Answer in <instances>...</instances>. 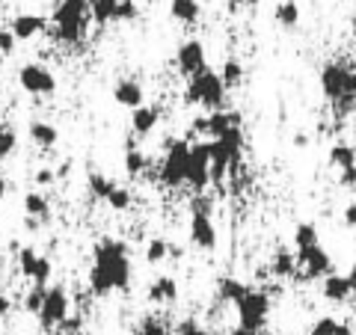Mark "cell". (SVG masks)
I'll return each instance as SVG.
<instances>
[{"label": "cell", "mask_w": 356, "mask_h": 335, "mask_svg": "<svg viewBox=\"0 0 356 335\" xmlns=\"http://www.w3.org/2000/svg\"><path fill=\"white\" fill-rule=\"evenodd\" d=\"M191 142L187 140H166V158L161 163V184L181 187L187 184V163H191Z\"/></svg>", "instance_id": "5"}, {"label": "cell", "mask_w": 356, "mask_h": 335, "mask_svg": "<svg viewBox=\"0 0 356 335\" xmlns=\"http://www.w3.org/2000/svg\"><path fill=\"white\" fill-rule=\"evenodd\" d=\"M9 309H13V300H9V297H0V318H6Z\"/></svg>", "instance_id": "45"}, {"label": "cell", "mask_w": 356, "mask_h": 335, "mask_svg": "<svg viewBox=\"0 0 356 335\" xmlns=\"http://www.w3.org/2000/svg\"><path fill=\"white\" fill-rule=\"evenodd\" d=\"M92 13H89V0H60L54 9V27H57V39L63 44H77L86 36V24Z\"/></svg>", "instance_id": "3"}, {"label": "cell", "mask_w": 356, "mask_h": 335, "mask_svg": "<svg viewBox=\"0 0 356 335\" xmlns=\"http://www.w3.org/2000/svg\"><path fill=\"white\" fill-rule=\"evenodd\" d=\"M0 267H3V261H0Z\"/></svg>", "instance_id": "52"}, {"label": "cell", "mask_w": 356, "mask_h": 335, "mask_svg": "<svg viewBox=\"0 0 356 335\" xmlns=\"http://www.w3.org/2000/svg\"><path fill=\"white\" fill-rule=\"evenodd\" d=\"M217 294H220V300H222V303H241V300L243 297H247L250 294V288L247 285H243V282H238V279H220V282H217Z\"/></svg>", "instance_id": "21"}, {"label": "cell", "mask_w": 356, "mask_h": 335, "mask_svg": "<svg viewBox=\"0 0 356 335\" xmlns=\"http://www.w3.org/2000/svg\"><path fill=\"white\" fill-rule=\"evenodd\" d=\"M30 140L42 149H51V146H57L60 133L54 125H48V122H30Z\"/></svg>", "instance_id": "22"}, {"label": "cell", "mask_w": 356, "mask_h": 335, "mask_svg": "<svg viewBox=\"0 0 356 335\" xmlns=\"http://www.w3.org/2000/svg\"><path fill=\"white\" fill-rule=\"evenodd\" d=\"M211 181V142H196L191 149V163H187V184L193 190H205Z\"/></svg>", "instance_id": "11"}, {"label": "cell", "mask_w": 356, "mask_h": 335, "mask_svg": "<svg viewBox=\"0 0 356 335\" xmlns=\"http://www.w3.org/2000/svg\"><path fill=\"white\" fill-rule=\"evenodd\" d=\"M149 166V158L143 152H137L134 146H128V154H125V170H128V175H140L143 170Z\"/></svg>", "instance_id": "34"}, {"label": "cell", "mask_w": 356, "mask_h": 335, "mask_svg": "<svg viewBox=\"0 0 356 335\" xmlns=\"http://www.w3.org/2000/svg\"><path fill=\"white\" fill-rule=\"evenodd\" d=\"M134 18H137V3H134V0H122L116 21H134Z\"/></svg>", "instance_id": "39"}, {"label": "cell", "mask_w": 356, "mask_h": 335, "mask_svg": "<svg viewBox=\"0 0 356 335\" xmlns=\"http://www.w3.org/2000/svg\"><path fill=\"white\" fill-rule=\"evenodd\" d=\"M175 65H178V72H181L184 77H193L196 74H202L208 65H205V48H202V42H196V39H187L178 44V54H175Z\"/></svg>", "instance_id": "12"}, {"label": "cell", "mask_w": 356, "mask_h": 335, "mask_svg": "<svg viewBox=\"0 0 356 335\" xmlns=\"http://www.w3.org/2000/svg\"><path fill=\"white\" fill-rule=\"evenodd\" d=\"M270 270H273V276H280V279L294 276L297 273V255H291L288 250H280L273 255V261H270Z\"/></svg>", "instance_id": "26"}, {"label": "cell", "mask_w": 356, "mask_h": 335, "mask_svg": "<svg viewBox=\"0 0 356 335\" xmlns=\"http://www.w3.org/2000/svg\"><path fill=\"white\" fill-rule=\"evenodd\" d=\"M158 119H161L158 107H137V110H134V116H131V128H134V133L146 137V133H152V131H154V125H158Z\"/></svg>", "instance_id": "19"}, {"label": "cell", "mask_w": 356, "mask_h": 335, "mask_svg": "<svg viewBox=\"0 0 356 335\" xmlns=\"http://www.w3.org/2000/svg\"><path fill=\"white\" fill-rule=\"evenodd\" d=\"M44 294H48V288L33 285V291L24 297V309L33 311V315H39V311H42V303H44Z\"/></svg>", "instance_id": "36"}, {"label": "cell", "mask_w": 356, "mask_h": 335, "mask_svg": "<svg viewBox=\"0 0 356 335\" xmlns=\"http://www.w3.org/2000/svg\"><path fill=\"white\" fill-rule=\"evenodd\" d=\"M184 101L187 104H202L208 110H217L226 101V83H222L220 72H211L205 69L202 74H196L191 83H187V92H184Z\"/></svg>", "instance_id": "4"}, {"label": "cell", "mask_w": 356, "mask_h": 335, "mask_svg": "<svg viewBox=\"0 0 356 335\" xmlns=\"http://www.w3.org/2000/svg\"><path fill=\"white\" fill-rule=\"evenodd\" d=\"M18 267H21V273H24L27 279H33L36 285H48V279H51V259H44V255L39 252H33L30 247L27 250H18Z\"/></svg>", "instance_id": "14"}, {"label": "cell", "mask_w": 356, "mask_h": 335, "mask_svg": "<svg viewBox=\"0 0 356 335\" xmlns=\"http://www.w3.org/2000/svg\"><path fill=\"white\" fill-rule=\"evenodd\" d=\"M348 279H350V285L356 288V261H353V267H350V276H348Z\"/></svg>", "instance_id": "49"}, {"label": "cell", "mask_w": 356, "mask_h": 335, "mask_svg": "<svg viewBox=\"0 0 356 335\" xmlns=\"http://www.w3.org/2000/svg\"><path fill=\"white\" fill-rule=\"evenodd\" d=\"M44 21L42 15H33V13H21V15H15L13 18V24H9V30H13V36L18 39V42H27V39H33V36H39V33L44 30Z\"/></svg>", "instance_id": "15"}, {"label": "cell", "mask_w": 356, "mask_h": 335, "mask_svg": "<svg viewBox=\"0 0 356 335\" xmlns=\"http://www.w3.org/2000/svg\"><path fill=\"white\" fill-rule=\"evenodd\" d=\"M149 300L152 303H161V306H170L178 300V282L172 276H158L149 288Z\"/></svg>", "instance_id": "16"}, {"label": "cell", "mask_w": 356, "mask_h": 335, "mask_svg": "<svg viewBox=\"0 0 356 335\" xmlns=\"http://www.w3.org/2000/svg\"><path fill=\"white\" fill-rule=\"evenodd\" d=\"M294 146H297V149L309 146V137H306V133H297V137H294Z\"/></svg>", "instance_id": "46"}, {"label": "cell", "mask_w": 356, "mask_h": 335, "mask_svg": "<svg viewBox=\"0 0 356 335\" xmlns=\"http://www.w3.org/2000/svg\"><path fill=\"white\" fill-rule=\"evenodd\" d=\"M131 288V259L122 240H102L92 252V270H89V291L95 297H107L110 291H128Z\"/></svg>", "instance_id": "1"}, {"label": "cell", "mask_w": 356, "mask_h": 335, "mask_svg": "<svg viewBox=\"0 0 356 335\" xmlns=\"http://www.w3.org/2000/svg\"><path fill=\"white\" fill-rule=\"evenodd\" d=\"M330 163L336 166L339 172L353 170V166H356V149L348 146V142H336V146L330 149Z\"/></svg>", "instance_id": "24"}, {"label": "cell", "mask_w": 356, "mask_h": 335, "mask_svg": "<svg viewBox=\"0 0 356 335\" xmlns=\"http://www.w3.org/2000/svg\"><path fill=\"white\" fill-rule=\"evenodd\" d=\"M312 335H353L348 323H339L336 318H321L315 327H312Z\"/></svg>", "instance_id": "28"}, {"label": "cell", "mask_w": 356, "mask_h": 335, "mask_svg": "<svg viewBox=\"0 0 356 335\" xmlns=\"http://www.w3.org/2000/svg\"><path fill=\"white\" fill-rule=\"evenodd\" d=\"M321 291H324V297L330 300V303H344V300H348L356 288L350 285V279L348 276H327L324 279V288H321Z\"/></svg>", "instance_id": "17"}, {"label": "cell", "mask_w": 356, "mask_h": 335, "mask_svg": "<svg viewBox=\"0 0 356 335\" xmlns=\"http://www.w3.org/2000/svg\"><path fill=\"white\" fill-rule=\"evenodd\" d=\"M65 318H69V294H65V288H60V285L48 288L42 311H39V323L44 329H51V327H60Z\"/></svg>", "instance_id": "10"}, {"label": "cell", "mask_w": 356, "mask_h": 335, "mask_svg": "<svg viewBox=\"0 0 356 335\" xmlns=\"http://www.w3.org/2000/svg\"><path fill=\"white\" fill-rule=\"evenodd\" d=\"M220 77H222V83H226V89H235L243 81V65L238 60H226L220 69Z\"/></svg>", "instance_id": "29"}, {"label": "cell", "mask_w": 356, "mask_h": 335, "mask_svg": "<svg viewBox=\"0 0 356 335\" xmlns=\"http://www.w3.org/2000/svg\"><path fill=\"white\" fill-rule=\"evenodd\" d=\"M339 184L341 187H356V166H353V170H344L339 175Z\"/></svg>", "instance_id": "43"}, {"label": "cell", "mask_w": 356, "mask_h": 335, "mask_svg": "<svg viewBox=\"0 0 356 335\" xmlns=\"http://www.w3.org/2000/svg\"><path fill=\"white\" fill-rule=\"evenodd\" d=\"M113 98L122 107L137 110V107H143V86L137 81H119L113 89Z\"/></svg>", "instance_id": "18"}, {"label": "cell", "mask_w": 356, "mask_h": 335, "mask_svg": "<svg viewBox=\"0 0 356 335\" xmlns=\"http://www.w3.org/2000/svg\"><path fill=\"white\" fill-rule=\"evenodd\" d=\"M191 240L196 243L199 250H217V229L211 222V214H208V202H196L193 205V217H191Z\"/></svg>", "instance_id": "7"}, {"label": "cell", "mask_w": 356, "mask_h": 335, "mask_svg": "<svg viewBox=\"0 0 356 335\" xmlns=\"http://www.w3.org/2000/svg\"><path fill=\"white\" fill-rule=\"evenodd\" d=\"M113 181H110V178H104V175H98V172H92L89 175V190H92V196H98V199H104L107 202V196L113 193Z\"/></svg>", "instance_id": "33"}, {"label": "cell", "mask_w": 356, "mask_h": 335, "mask_svg": "<svg viewBox=\"0 0 356 335\" xmlns=\"http://www.w3.org/2000/svg\"><path fill=\"white\" fill-rule=\"evenodd\" d=\"M24 211H27V217H36V220L51 217V205L42 193H27L24 196Z\"/></svg>", "instance_id": "27"}, {"label": "cell", "mask_w": 356, "mask_h": 335, "mask_svg": "<svg viewBox=\"0 0 356 335\" xmlns=\"http://www.w3.org/2000/svg\"><path fill=\"white\" fill-rule=\"evenodd\" d=\"M119 3H122V0H89L92 21H95V24H110V21H116Z\"/></svg>", "instance_id": "23"}, {"label": "cell", "mask_w": 356, "mask_h": 335, "mask_svg": "<svg viewBox=\"0 0 356 335\" xmlns=\"http://www.w3.org/2000/svg\"><path fill=\"white\" fill-rule=\"evenodd\" d=\"M344 222H348L350 229H356V202L344 208Z\"/></svg>", "instance_id": "44"}, {"label": "cell", "mask_w": 356, "mask_h": 335, "mask_svg": "<svg viewBox=\"0 0 356 335\" xmlns=\"http://www.w3.org/2000/svg\"><path fill=\"white\" fill-rule=\"evenodd\" d=\"M54 181H57V172L48 170V166L36 172V184H39V187H48V184H54Z\"/></svg>", "instance_id": "42"}, {"label": "cell", "mask_w": 356, "mask_h": 335, "mask_svg": "<svg viewBox=\"0 0 356 335\" xmlns=\"http://www.w3.org/2000/svg\"><path fill=\"white\" fill-rule=\"evenodd\" d=\"M229 335H259V332H252V329H243V327H238V329H232Z\"/></svg>", "instance_id": "47"}, {"label": "cell", "mask_w": 356, "mask_h": 335, "mask_svg": "<svg viewBox=\"0 0 356 335\" xmlns=\"http://www.w3.org/2000/svg\"><path fill=\"white\" fill-rule=\"evenodd\" d=\"M166 255H170V243H166L163 238H152L149 247H146V261L161 264V261H166Z\"/></svg>", "instance_id": "32"}, {"label": "cell", "mask_w": 356, "mask_h": 335, "mask_svg": "<svg viewBox=\"0 0 356 335\" xmlns=\"http://www.w3.org/2000/svg\"><path fill=\"white\" fill-rule=\"evenodd\" d=\"M353 72H356V69H353Z\"/></svg>", "instance_id": "53"}, {"label": "cell", "mask_w": 356, "mask_h": 335, "mask_svg": "<svg viewBox=\"0 0 356 335\" xmlns=\"http://www.w3.org/2000/svg\"><path fill=\"white\" fill-rule=\"evenodd\" d=\"M18 83L24 86L30 95H54L57 77L39 63H27V65H21V72H18Z\"/></svg>", "instance_id": "9"}, {"label": "cell", "mask_w": 356, "mask_h": 335, "mask_svg": "<svg viewBox=\"0 0 356 335\" xmlns=\"http://www.w3.org/2000/svg\"><path fill=\"white\" fill-rule=\"evenodd\" d=\"M199 0H170V15L181 24H196L199 21Z\"/></svg>", "instance_id": "20"}, {"label": "cell", "mask_w": 356, "mask_h": 335, "mask_svg": "<svg viewBox=\"0 0 356 335\" xmlns=\"http://www.w3.org/2000/svg\"><path fill=\"white\" fill-rule=\"evenodd\" d=\"M241 3H247V6H255V3H261V0H241Z\"/></svg>", "instance_id": "50"}, {"label": "cell", "mask_w": 356, "mask_h": 335, "mask_svg": "<svg viewBox=\"0 0 356 335\" xmlns=\"http://www.w3.org/2000/svg\"><path fill=\"white\" fill-rule=\"evenodd\" d=\"M107 205L113 211H128L131 208V193L125 187H113V193L107 196Z\"/></svg>", "instance_id": "37"}, {"label": "cell", "mask_w": 356, "mask_h": 335, "mask_svg": "<svg viewBox=\"0 0 356 335\" xmlns=\"http://www.w3.org/2000/svg\"><path fill=\"white\" fill-rule=\"evenodd\" d=\"M267 315H270V297H267L264 291H250L238 303V320H241L243 329L259 332L267 323Z\"/></svg>", "instance_id": "6"}, {"label": "cell", "mask_w": 356, "mask_h": 335, "mask_svg": "<svg viewBox=\"0 0 356 335\" xmlns=\"http://www.w3.org/2000/svg\"><path fill=\"white\" fill-rule=\"evenodd\" d=\"M6 187H9V184L3 181V178H0V202H3V196H6Z\"/></svg>", "instance_id": "48"}, {"label": "cell", "mask_w": 356, "mask_h": 335, "mask_svg": "<svg viewBox=\"0 0 356 335\" xmlns=\"http://www.w3.org/2000/svg\"><path fill=\"white\" fill-rule=\"evenodd\" d=\"M297 267L303 273V279H327L332 276V259H330V252L327 250H321V243L318 247H309V250H297Z\"/></svg>", "instance_id": "8"}, {"label": "cell", "mask_w": 356, "mask_h": 335, "mask_svg": "<svg viewBox=\"0 0 356 335\" xmlns=\"http://www.w3.org/2000/svg\"><path fill=\"white\" fill-rule=\"evenodd\" d=\"M3 3H6V0H0V9H3Z\"/></svg>", "instance_id": "51"}, {"label": "cell", "mask_w": 356, "mask_h": 335, "mask_svg": "<svg viewBox=\"0 0 356 335\" xmlns=\"http://www.w3.org/2000/svg\"><path fill=\"white\" fill-rule=\"evenodd\" d=\"M321 89L336 104L339 113H350L356 107V72L341 63H327L321 69Z\"/></svg>", "instance_id": "2"}, {"label": "cell", "mask_w": 356, "mask_h": 335, "mask_svg": "<svg viewBox=\"0 0 356 335\" xmlns=\"http://www.w3.org/2000/svg\"><path fill=\"white\" fill-rule=\"evenodd\" d=\"M294 243H297V250L318 247V229L312 226V222H300L297 231H294Z\"/></svg>", "instance_id": "30"}, {"label": "cell", "mask_w": 356, "mask_h": 335, "mask_svg": "<svg viewBox=\"0 0 356 335\" xmlns=\"http://www.w3.org/2000/svg\"><path fill=\"white\" fill-rule=\"evenodd\" d=\"M232 128H241V113H226V110H217V113L211 116H202L193 122V131L199 133H208L211 140H220L226 131Z\"/></svg>", "instance_id": "13"}, {"label": "cell", "mask_w": 356, "mask_h": 335, "mask_svg": "<svg viewBox=\"0 0 356 335\" xmlns=\"http://www.w3.org/2000/svg\"><path fill=\"white\" fill-rule=\"evenodd\" d=\"M175 335H208L205 329H202V323H196L193 318H187V320H181L178 327L172 329Z\"/></svg>", "instance_id": "38"}, {"label": "cell", "mask_w": 356, "mask_h": 335, "mask_svg": "<svg viewBox=\"0 0 356 335\" xmlns=\"http://www.w3.org/2000/svg\"><path fill=\"white\" fill-rule=\"evenodd\" d=\"M81 327H83L81 315H74V318H65V320L60 323V332H63V335H77V332H81Z\"/></svg>", "instance_id": "41"}, {"label": "cell", "mask_w": 356, "mask_h": 335, "mask_svg": "<svg viewBox=\"0 0 356 335\" xmlns=\"http://www.w3.org/2000/svg\"><path fill=\"white\" fill-rule=\"evenodd\" d=\"M15 36H13V30H0V54H3V57H9V54L15 51Z\"/></svg>", "instance_id": "40"}, {"label": "cell", "mask_w": 356, "mask_h": 335, "mask_svg": "<svg viewBox=\"0 0 356 335\" xmlns=\"http://www.w3.org/2000/svg\"><path fill=\"white\" fill-rule=\"evenodd\" d=\"M131 335H175V332L166 327L163 320H158V318H146V320H140L137 327H134Z\"/></svg>", "instance_id": "31"}, {"label": "cell", "mask_w": 356, "mask_h": 335, "mask_svg": "<svg viewBox=\"0 0 356 335\" xmlns=\"http://www.w3.org/2000/svg\"><path fill=\"white\" fill-rule=\"evenodd\" d=\"M15 142H18V137H15L13 128H0V163L15 152Z\"/></svg>", "instance_id": "35"}, {"label": "cell", "mask_w": 356, "mask_h": 335, "mask_svg": "<svg viewBox=\"0 0 356 335\" xmlns=\"http://www.w3.org/2000/svg\"><path fill=\"white\" fill-rule=\"evenodd\" d=\"M273 18H276V24L280 27H297L300 24V6H297V0H282L280 6H276V13H273Z\"/></svg>", "instance_id": "25"}]
</instances>
